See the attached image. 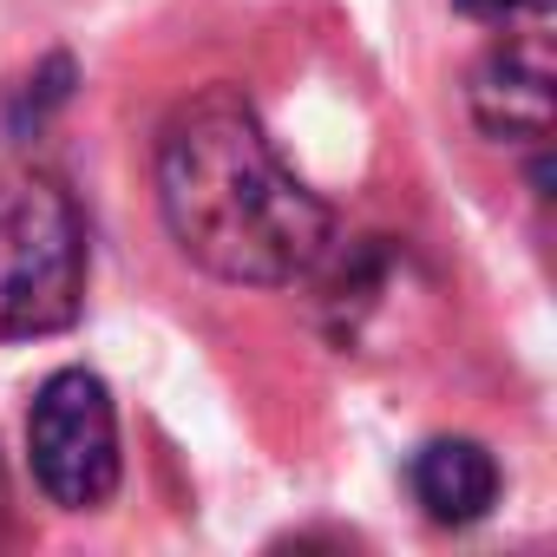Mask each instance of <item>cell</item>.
<instances>
[{
    "label": "cell",
    "instance_id": "5",
    "mask_svg": "<svg viewBox=\"0 0 557 557\" xmlns=\"http://www.w3.org/2000/svg\"><path fill=\"white\" fill-rule=\"evenodd\" d=\"M413 498L440 524H472L498 498V466L479 440H426L413 453Z\"/></svg>",
    "mask_w": 557,
    "mask_h": 557
},
{
    "label": "cell",
    "instance_id": "6",
    "mask_svg": "<svg viewBox=\"0 0 557 557\" xmlns=\"http://www.w3.org/2000/svg\"><path fill=\"white\" fill-rule=\"evenodd\" d=\"M459 8H466L472 21H518V14L537 8V0H459Z\"/></svg>",
    "mask_w": 557,
    "mask_h": 557
},
{
    "label": "cell",
    "instance_id": "2",
    "mask_svg": "<svg viewBox=\"0 0 557 557\" xmlns=\"http://www.w3.org/2000/svg\"><path fill=\"white\" fill-rule=\"evenodd\" d=\"M86 296L79 203L40 171H0V342L73 329Z\"/></svg>",
    "mask_w": 557,
    "mask_h": 557
},
{
    "label": "cell",
    "instance_id": "3",
    "mask_svg": "<svg viewBox=\"0 0 557 557\" xmlns=\"http://www.w3.org/2000/svg\"><path fill=\"white\" fill-rule=\"evenodd\" d=\"M27 453H34V479L53 505L66 511H92L119 492V413L99 374L86 368H60L27 413Z\"/></svg>",
    "mask_w": 557,
    "mask_h": 557
},
{
    "label": "cell",
    "instance_id": "1",
    "mask_svg": "<svg viewBox=\"0 0 557 557\" xmlns=\"http://www.w3.org/2000/svg\"><path fill=\"white\" fill-rule=\"evenodd\" d=\"M158 210L177 249L249 289H289L329 256V203L283 164L236 92L190 99L158 145Z\"/></svg>",
    "mask_w": 557,
    "mask_h": 557
},
{
    "label": "cell",
    "instance_id": "4",
    "mask_svg": "<svg viewBox=\"0 0 557 557\" xmlns=\"http://www.w3.org/2000/svg\"><path fill=\"white\" fill-rule=\"evenodd\" d=\"M557 73H550V47L544 40H511L498 47L479 79H472V119L492 132V138H518V145H537L550 138V99Z\"/></svg>",
    "mask_w": 557,
    "mask_h": 557
}]
</instances>
